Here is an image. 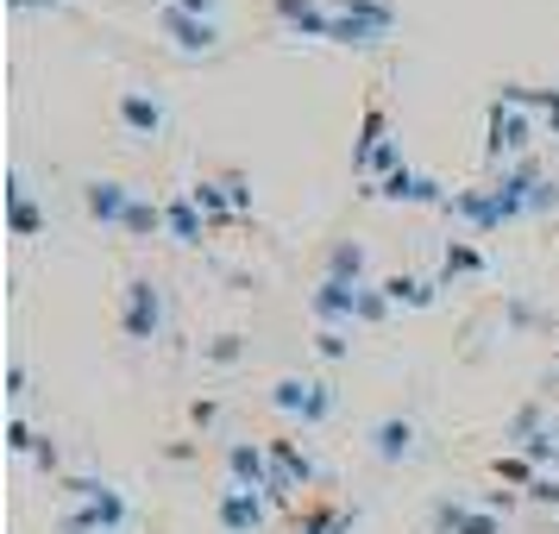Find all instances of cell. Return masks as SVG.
<instances>
[{
    "label": "cell",
    "instance_id": "1",
    "mask_svg": "<svg viewBox=\"0 0 559 534\" xmlns=\"http://www.w3.org/2000/svg\"><path fill=\"white\" fill-rule=\"evenodd\" d=\"M534 145V120H528V107H515V102H490V114H484V164L490 170H503V164H515V157H528Z\"/></svg>",
    "mask_w": 559,
    "mask_h": 534
},
{
    "label": "cell",
    "instance_id": "2",
    "mask_svg": "<svg viewBox=\"0 0 559 534\" xmlns=\"http://www.w3.org/2000/svg\"><path fill=\"white\" fill-rule=\"evenodd\" d=\"M70 490H76V503H70L63 522H76V529H88V534H120V529H127V497H120L114 484L76 478Z\"/></svg>",
    "mask_w": 559,
    "mask_h": 534
},
{
    "label": "cell",
    "instance_id": "3",
    "mask_svg": "<svg viewBox=\"0 0 559 534\" xmlns=\"http://www.w3.org/2000/svg\"><path fill=\"white\" fill-rule=\"evenodd\" d=\"M333 383L328 378H277L271 383V408L277 415H289V422H302V428H321L333 415Z\"/></svg>",
    "mask_w": 559,
    "mask_h": 534
},
{
    "label": "cell",
    "instance_id": "4",
    "mask_svg": "<svg viewBox=\"0 0 559 534\" xmlns=\"http://www.w3.org/2000/svg\"><path fill=\"white\" fill-rule=\"evenodd\" d=\"M120 333L132 346H152L164 333V289H157V277H127V289H120Z\"/></svg>",
    "mask_w": 559,
    "mask_h": 534
},
{
    "label": "cell",
    "instance_id": "5",
    "mask_svg": "<svg viewBox=\"0 0 559 534\" xmlns=\"http://www.w3.org/2000/svg\"><path fill=\"white\" fill-rule=\"evenodd\" d=\"M114 127L127 132L132 145H152V139H164V127H170V107H164V95H152V88H120Z\"/></svg>",
    "mask_w": 559,
    "mask_h": 534
},
{
    "label": "cell",
    "instance_id": "6",
    "mask_svg": "<svg viewBox=\"0 0 559 534\" xmlns=\"http://www.w3.org/2000/svg\"><path fill=\"white\" fill-rule=\"evenodd\" d=\"M157 32L177 45L182 57H214L221 51V20H202V13H182V7H157Z\"/></svg>",
    "mask_w": 559,
    "mask_h": 534
},
{
    "label": "cell",
    "instance_id": "7",
    "mask_svg": "<svg viewBox=\"0 0 559 534\" xmlns=\"http://www.w3.org/2000/svg\"><path fill=\"white\" fill-rule=\"evenodd\" d=\"M227 478L239 490H277V472H271V447L264 440H227Z\"/></svg>",
    "mask_w": 559,
    "mask_h": 534
},
{
    "label": "cell",
    "instance_id": "8",
    "mask_svg": "<svg viewBox=\"0 0 559 534\" xmlns=\"http://www.w3.org/2000/svg\"><path fill=\"white\" fill-rule=\"evenodd\" d=\"M264 447H271V472H277V490H271V503H283L296 484H314V459H308V447L296 440V434H271Z\"/></svg>",
    "mask_w": 559,
    "mask_h": 534
},
{
    "label": "cell",
    "instance_id": "9",
    "mask_svg": "<svg viewBox=\"0 0 559 534\" xmlns=\"http://www.w3.org/2000/svg\"><path fill=\"white\" fill-rule=\"evenodd\" d=\"M132 195L139 189H127L120 177H88L82 182V207H88V221H102V227H127V207H132Z\"/></svg>",
    "mask_w": 559,
    "mask_h": 534
},
{
    "label": "cell",
    "instance_id": "10",
    "mask_svg": "<svg viewBox=\"0 0 559 534\" xmlns=\"http://www.w3.org/2000/svg\"><path fill=\"white\" fill-rule=\"evenodd\" d=\"M358 289H365V283L321 277V283H314V296H308L314 321H321V328H358Z\"/></svg>",
    "mask_w": 559,
    "mask_h": 534
},
{
    "label": "cell",
    "instance_id": "11",
    "mask_svg": "<svg viewBox=\"0 0 559 534\" xmlns=\"http://www.w3.org/2000/svg\"><path fill=\"white\" fill-rule=\"evenodd\" d=\"M371 195L378 202H415V207H447V189L433 177H421L415 164H403V170H390L383 182H371Z\"/></svg>",
    "mask_w": 559,
    "mask_h": 534
},
{
    "label": "cell",
    "instance_id": "12",
    "mask_svg": "<svg viewBox=\"0 0 559 534\" xmlns=\"http://www.w3.org/2000/svg\"><path fill=\"white\" fill-rule=\"evenodd\" d=\"M371 459L378 465H403V459H415V447H421V428L408 422V415H383V422H371Z\"/></svg>",
    "mask_w": 559,
    "mask_h": 534
},
{
    "label": "cell",
    "instance_id": "13",
    "mask_svg": "<svg viewBox=\"0 0 559 534\" xmlns=\"http://www.w3.org/2000/svg\"><path fill=\"white\" fill-rule=\"evenodd\" d=\"M390 145V107L383 95H365V120H358V139H353V177H371V157Z\"/></svg>",
    "mask_w": 559,
    "mask_h": 534
},
{
    "label": "cell",
    "instance_id": "14",
    "mask_svg": "<svg viewBox=\"0 0 559 534\" xmlns=\"http://www.w3.org/2000/svg\"><path fill=\"white\" fill-rule=\"evenodd\" d=\"M264 503H271L264 490H239L233 484V490H221V503H214V522L227 534H258L264 529Z\"/></svg>",
    "mask_w": 559,
    "mask_h": 534
},
{
    "label": "cell",
    "instance_id": "15",
    "mask_svg": "<svg viewBox=\"0 0 559 534\" xmlns=\"http://www.w3.org/2000/svg\"><path fill=\"white\" fill-rule=\"evenodd\" d=\"M433 534H503V515L497 509H478V503H433Z\"/></svg>",
    "mask_w": 559,
    "mask_h": 534
},
{
    "label": "cell",
    "instance_id": "16",
    "mask_svg": "<svg viewBox=\"0 0 559 534\" xmlns=\"http://www.w3.org/2000/svg\"><path fill=\"white\" fill-rule=\"evenodd\" d=\"M277 7V20L289 32H302V38H328L333 32V7L328 0H271Z\"/></svg>",
    "mask_w": 559,
    "mask_h": 534
},
{
    "label": "cell",
    "instance_id": "17",
    "mask_svg": "<svg viewBox=\"0 0 559 534\" xmlns=\"http://www.w3.org/2000/svg\"><path fill=\"white\" fill-rule=\"evenodd\" d=\"M164 233H170V239H182V246H202V233H207V214L195 207V195H189V189L164 202Z\"/></svg>",
    "mask_w": 559,
    "mask_h": 534
},
{
    "label": "cell",
    "instance_id": "18",
    "mask_svg": "<svg viewBox=\"0 0 559 534\" xmlns=\"http://www.w3.org/2000/svg\"><path fill=\"white\" fill-rule=\"evenodd\" d=\"M440 289H447L440 277H415V271H396V277H383V296H390L396 308H433V302H440Z\"/></svg>",
    "mask_w": 559,
    "mask_h": 534
},
{
    "label": "cell",
    "instance_id": "19",
    "mask_svg": "<svg viewBox=\"0 0 559 534\" xmlns=\"http://www.w3.org/2000/svg\"><path fill=\"white\" fill-rule=\"evenodd\" d=\"M383 38H390V26H378V20H358V13H333V32H328V45H353V51H378Z\"/></svg>",
    "mask_w": 559,
    "mask_h": 534
},
{
    "label": "cell",
    "instance_id": "20",
    "mask_svg": "<svg viewBox=\"0 0 559 534\" xmlns=\"http://www.w3.org/2000/svg\"><path fill=\"white\" fill-rule=\"evenodd\" d=\"M358 522V509H340V503H308L296 522H289V534H346Z\"/></svg>",
    "mask_w": 559,
    "mask_h": 534
},
{
    "label": "cell",
    "instance_id": "21",
    "mask_svg": "<svg viewBox=\"0 0 559 534\" xmlns=\"http://www.w3.org/2000/svg\"><path fill=\"white\" fill-rule=\"evenodd\" d=\"M7 221H13V233H20V239H38V233H45V207L32 202L26 177H13V189H7Z\"/></svg>",
    "mask_w": 559,
    "mask_h": 534
},
{
    "label": "cell",
    "instance_id": "22",
    "mask_svg": "<svg viewBox=\"0 0 559 534\" xmlns=\"http://www.w3.org/2000/svg\"><path fill=\"white\" fill-rule=\"evenodd\" d=\"M365 271H371V258H365V246H358V239H333V246H328V277H340V283H371Z\"/></svg>",
    "mask_w": 559,
    "mask_h": 534
},
{
    "label": "cell",
    "instance_id": "23",
    "mask_svg": "<svg viewBox=\"0 0 559 534\" xmlns=\"http://www.w3.org/2000/svg\"><path fill=\"white\" fill-rule=\"evenodd\" d=\"M453 277H484V252L472 239H447V252H440V283Z\"/></svg>",
    "mask_w": 559,
    "mask_h": 534
},
{
    "label": "cell",
    "instance_id": "24",
    "mask_svg": "<svg viewBox=\"0 0 559 534\" xmlns=\"http://www.w3.org/2000/svg\"><path fill=\"white\" fill-rule=\"evenodd\" d=\"M503 102H515V107H534L547 127H554V139H559V88H522V82H503Z\"/></svg>",
    "mask_w": 559,
    "mask_h": 534
},
{
    "label": "cell",
    "instance_id": "25",
    "mask_svg": "<svg viewBox=\"0 0 559 534\" xmlns=\"http://www.w3.org/2000/svg\"><path fill=\"white\" fill-rule=\"evenodd\" d=\"M127 239H152V233H164V202H152V195H132L127 207Z\"/></svg>",
    "mask_w": 559,
    "mask_h": 534
},
{
    "label": "cell",
    "instance_id": "26",
    "mask_svg": "<svg viewBox=\"0 0 559 534\" xmlns=\"http://www.w3.org/2000/svg\"><path fill=\"white\" fill-rule=\"evenodd\" d=\"M189 195H195V207L207 214V227H227L233 221V202H227V189H221V177H202Z\"/></svg>",
    "mask_w": 559,
    "mask_h": 534
},
{
    "label": "cell",
    "instance_id": "27",
    "mask_svg": "<svg viewBox=\"0 0 559 534\" xmlns=\"http://www.w3.org/2000/svg\"><path fill=\"white\" fill-rule=\"evenodd\" d=\"M522 459H528V465H547V459H559V422L534 428L528 440H522Z\"/></svg>",
    "mask_w": 559,
    "mask_h": 534
},
{
    "label": "cell",
    "instance_id": "28",
    "mask_svg": "<svg viewBox=\"0 0 559 534\" xmlns=\"http://www.w3.org/2000/svg\"><path fill=\"white\" fill-rule=\"evenodd\" d=\"M390 296H383V283H365V289H358V321H365V328H371V321H390Z\"/></svg>",
    "mask_w": 559,
    "mask_h": 534
},
{
    "label": "cell",
    "instance_id": "29",
    "mask_svg": "<svg viewBox=\"0 0 559 534\" xmlns=\"http://www.w3.org/2000/svg\"><path fill=\"white\" fill-rule=\"evenodd\" d=\"M333 13H358V20H378V26H396V7H390V0H333Z\"/></svg>",
    "mask_w": 559,
    "mask_h": 534
},
{
    "label": "cell",
    "instance_id": "30",
    "mask_svg": "<svg viewBox=\"0 0 559 534\" xmlns=\"http://www.w3.org/2000/svg\"><path fill=\"white\" fill-rule=\"evenodd\" d=\"M202 358L207 365H239V358H246V340H239V333H221V340L202 346Z\"/></svg>",
    "mask_w": 559,
    "mask_h": 534
},
{
    "label": "cell",
    "instance_id": "31",
    "mask_svg": "<svg viewBox=\"0 0 559 534\" xmlns=\"http://www.w3.org/2000/svg\"><path fill=\"white\" fill-rule=\"evenodd\" d=\"M221 189H227L233 214H252V182H246V170H221Z\"/></svg>",
    "mask_w": 559,
    "mask_h": 534
},
{
    "label": "cell",
    "instance_id": "32",
    "mask_svg": "<svg viewBox=\"0 0 559 534\" xmlns=\"http://www.w3.org/2000/svg\"><path fill=\"white\" fill-rule=\"evenodd\" d=\"M7 447H13V453H38L45 440H38V434H32L26 422H20V415H13V422H7Z\"/></svg>",
    "mask_w": 559,
    "mask_h": 534
},
{
    "label": "cell",
    "instance_id": "33",
    "mask_svg": "<svg viewBox=\"0 0 559 534\" xmlns=\"http://www.w3.org/2000/svg\"><path fill=\"white\" fill-rule=\"evenodd\" d=\"M497 478H509V484H534V465H528V459H515V453H503V459H497Z\"/></svg>",
    "mask_w": 559,
    "mask_h": 534
},
{
    "label": "cell",
    "instance_id": "34",
    "mask_svg": "<svg viewBox=\"0 0 559 534\" xmlns=\"http://www.w3.org/2000/svg\"><path fill=\"white\" fill-rule=\"evenodd\" d=\"M314 346H321V358H346V333H340V328H321V333H314Z\"/></svg>",
    "mask_w": 559,
    "mask_h": 534
},
{
    "label": "cell",
    "instance_id": "35",
    "mask_svg": "<svg viewBox=\"0 0 559 534\" xmlns=\"http://www.w3.org/2000/svg\"><path fill=\"white\" fill-rule=\"evenodd\" d=\"M547 207H559V182L547 177L540 189H534V202H528V214H547Z\"/></svg>",
    "mask_w": 559,
    "mask_h": 534
},
{
    "label": "cell",
    "instance_id": "36",
    "mask_svg": "<svg viewBox=\"0 0 559 534\" xmlns=\"http://www.w3.org/2000/svg\"><path fill=\"white\" fill-rule=\"evenodd\" d=\"M32 390V378H26V365H20V358H13V365H7V396H13V403H20V396H26Z\"/></svg>",
    "mask_w": 559,
    "mask_h": 534
},
{
    "label": "cell",
    "instance_id": "37",
    "mask_svg": "<svg viewBox=\"0 0 559 534\" xmlns=\"http://www.w3.org/2000/svg\"><path fill=\"white\" fill-rule=\"evenodd\" d=\"M528 503H559V478H534L528 484Z\"/></svg>",
    "mask_w": 559,
    "mask_h": 534
},
{
    "label": "cell",
    "instance_id": "38",
    "mask_svg": "<svg viewBox=\"0 0 559 534\" xmlns=\"http://www.w3.org/2000/svg\"><path fill=\"white\" fill-rule=\"evenodd\" d=\"M170 7H182V13H202V20H214V13H221V0H170Z\"/></svg>",
    "mask_w": 559,
    "mask_h": 534
},
{
    "label": "cell",
    "instance_id": "39",
    "mask_svg": "<svg viewBox=\"0 0 559 534\" xmlns=\"http://www.w3.org/2000/svg\"><path fill=\"white\" fill-rule=\"evenodd\" d=\"M13 7H20V13H26V7H63V0H13Z\"/></svg>",
    "mask_w": 559,
    "mask_h": 534
},
{
    "label": "cell",
    "instance_id": "40",
    "mask_svg": "<svg viewBox=\"0 0 559 534\" xmlns=\"http://www.w3.org/2000/svg\"><path fill=\"white\" fill-rule=\"evenodd\" d=\"M63 534H88V529H76V522H63Z\"/></svg>",
    "mask_w": 559,
    "mask_h": 534
}]
</instances>
